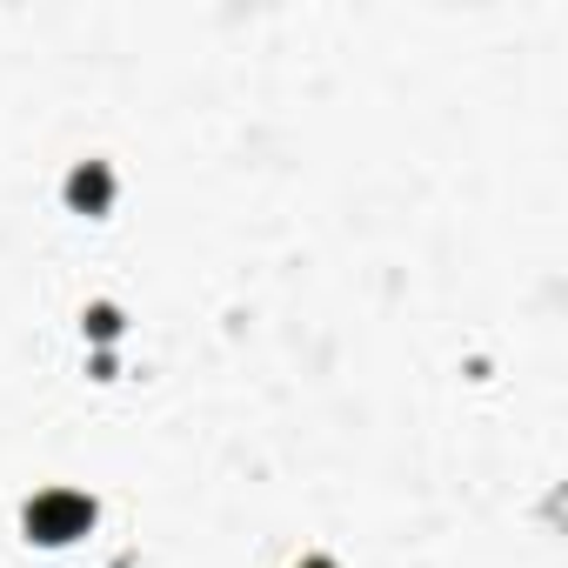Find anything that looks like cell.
<instances>
[{"instance_id": "cell-4", "label": "cell", "mask_w": 568, "mask_h": 568, "mask_svg": "<svg viewBox=\"0 0 568 568\" xmlns=\"http://www.w3.org/2000/svg\"><path fill=\"white\" fill-rule=\"evenodd\" d=\"M302 568H335V561H328V555H308V561H302Z\"/></svg>"}, {"instance_id": "cell-1", "label": "cell", "mask_w": 568, "mask_h": 568, "mask_svg": "<svg viewBox=\"0 0 568 568\" xmlns=\"http://www.w3.org/2000/svg\"><path fill=\"white\" fill-rule=\"evenodd\" d=\"M88 528H94V501L74 495V488H48V495L28 501V535L48 541V548H68V541L88 535Z\"/></svg>"}, {"instance_id": "cell-2", "label": "cell", "mask_w": 568, "mask_h": 568, "mask_svg": "<svg viewBox=\"0 0 568 568\" xmlns=\"http://www.w3.org/2000/svg\"><path fill=\"white\" fill-rule=\"evenodd\" d=\"M68 201H74L81 214H101V207L114 201V174H108L101 161H81V168L68 174Z\"/></svg>"}, {"instance_id": "cell-3", "label": "cell", "mask_w": 568, "mask_h": 568, "mask_svg": "<svg viewBox=\"0 0 568 568\" xmlns=\"http://www.w3.org/2000/svg\"><path fill=\"white\" fill-rule=\"evenodd\" d=\"M88 335L114 342V335H121V315H114V308H88Z\"/></svg>"}]
</instances>
